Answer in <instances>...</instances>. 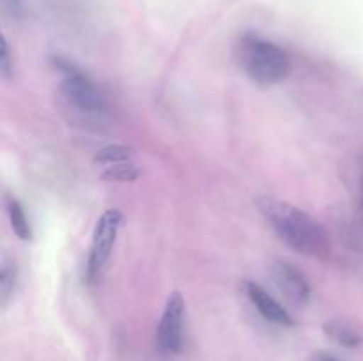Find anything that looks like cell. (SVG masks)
Segmentation results:
<instances>
[{
  "label": "cell",
  "mask_w": 363,
  "mask_h": 361,
  "mask_svg": "<svg viewBox=\"0 0 363 361\" xmlns=\"http://www.w3.org/2000/svg\"><path fill=\"white\" fill-rule=\"evenodd\" d=\"M311 361H342V360H340V357H337L335 354L315 353L314 356H311Z\"/></svg>",
  "instance_id": "obj_15"
},
{
  "label": "cell",
  "mask_w": 363,
  "mask_h": 361,
  "mask_svg": "<svg viewBox=\"0 0 363 361\" xmlns=\"http://www.w3.org/2000/svg\"><path fill=\"white\" fill-rule=\"evenodd\" d=\"M14 74V60L11 55L9 42L6 38H2V46H0V76L4 80H11Z\"/></svg>",
  "instance_id": "obj_13"
},
{
  "label": "cell",
  "mask_w": 363,
  "mask_h": 361,
  "mask_svg": "<svg viewBox=\"0 0 363 361\" xmlns=\"http://www.w3.org/2000/svg\"><path fill=\"white\" fill-rule=\"evenodd\" d=\"M241 290L247 296V299L250 301L252 306L262 315L268 322L277 326H282V328H293L294 319L268 290L262 285H259L254 280H245L241 283Z\"/></svg>",
  "instance_id": "obj_7"
},
{
  "label": "cell",
  "mask_w": 363,
  "mask_h": 361,
  "mask_svg": "<svg viewBox=\"0 0 363 361\" xmlns=\"http://www.w3.org/2000/svg\"><path fill=\"white\" fill-rule=\"evenodd\" d=\"M2 2L4 13L9 14L11 18H20L23 14V6L21 0H0Z\"/></svg>",
  "instance_id": "obj_14"
},
{
  "label": "cell",
  "mask_w": 363,
  "mask_h": 361,
  "mask_svg": "<svg viewBox=\"0 0 363 361\" xmlns=\"http://www.w3.org/2000/svg\"><path fill=\"white\" fill-rule=\"evenodd\" d=\"M325 335L328 336L332 342L339 343L340 347L346 349H358L363 345V335L354 328L353 324L346 321H328L323 326Z\"/></svg>",
  "instance_id": "obj_8"
},
{
  "label": "cell",
  "mask_w": 363,
  "mask_h": 361,
  "mask_svg": "<svg viewBox=\"0 0 363 361\" xmlns=\"http://www.w3.org/2000/svg\"><path fill=\"white\" fill-rule=\"evenodd\" d=\"M269 275H272L273 283L280 290V294L286 299H289L291 303L298 304V306H303V304H307L311 301V283H308L307 276L300 269L294 268L293 264L284 260L275 262L272 265V269H269Z\"/></svg>",
  "instance_id": "obj_6"
},
{
  "label": "cell",
  "mask_w": 363,
  "mask_h": 361,
  "mask_svg": "<svg viewBox=\"0 0 363 361\" xmlns=\"http://www.w3.org/2000/svg\"><path fill=\"white\" fill-rule=\"evenodd\" d=\"M238 59L248 78L261 85L280 84L291 71V59L286 50L254 34L240 39Z\"/></svg>",
  "instance_id": "obj_2"
},
{
  "label": "cell",
  "mask_w": 363,
  "mask_h": 361,
  "mask_svg": "<svg viewBox=\"0 0 363 361\" xmlns=\"http://www.w3.org/2000/svg\"><path fill=\"white\" fill-rule=\"evenodd\" d=\"M362 197H363V180H362Z\"/></svg>",
  "instance_id": "obj_16"
},
{
  "label": "cell",
  "mask_w": 363,
  "mask_h": 361,
  "mask_svg": "<svg viewBox=\"0 0 363 361\" xmlns=\"http://www.w3.org/2000/svg\"><path fill=\"white\" fill-rule=\"evenodd\" d=\"M184 321H186V304H184L183 296L174 290L167 297L165 308H163L158 329H156V342L162 353H181L184 342Z\"/></svg>",
  "instance_id": "obj_5"
},
{
  "label": "cell",
  "mask_w": 363,
  "mask_h": 361,
  "mask_svg": "<svg viewBox=\"0 0 363 361\" xmlns=\"http://www.w3.org/2000/svg\"><path fill=\"white\" fill-rule=\"evenodd\" d=\"M16 264L13 260H7L4 258L2 260V271H0V304L6 306L9 297L13 296V290L16 287Z\"/></svg>",
  "instance_id": "obj_11"
},
{
  "label": "cell",
  "mask_w": 363,
  "mask_h": 361,
  "mask_svg": "<svg viewBox=\"0 0 363 361\" xmlns=\"http://www.w3.org/2000/svg\"><path fill=\"white\" fill-rule=\"evenodd\" d=\"M121 225H123V214L117 209H106L96 222L91 248H89L87 269H85L89 283H94L101 276V271L116 246Z\"/></svg>",
  "instance_id": "obj_4"
},
{
  "label": "cell",
  "mask_w": 363,
  "mask_h": 361,
  "mask_svg": "<svg viewBox=\"0 0 363 361\" xmlns=\"http://www.w3.org/2000/svg\"><path fill=\"white\" fill-rule=\"evenodd\" d=\"M103 179L106 180H121V183H128V180H135L140 177V170L135 165V161L119 163V165L106 166L101 172Z\"/></svg>",
  "instance_id": "obj_12"
},
{
  "label": "cell",
  "mask_w": 363,
  "mask_h": 361,
  "mask_svg": "<svg viewBox=\"0 0 363 361\" xmlns=\"http://www.w3.org/2000/svg\"><path fill=\"white\" fill-rule=\"evenodd\" d=\"M135 151L130 147V145L116 144V145H106V147L99 149L94 156V163L99 165L101 168H106V166L119 165V163L133 161Z\"/></svg>",
  "instance_id": "obj_10"
},
{
  "label": "cell",
  "mask_w": 363,
  "mask_h": 361,
  "mask_svg": "<svg viewBox=\"0 0 363 361\" xmlns=\"http://www.w3.org/2000/svg\"><path fill=\"white\" fill-rule=\"evenodd\" d=\"M6 209H7V216H9L11 229H13V232L16 234V237H20L21 241H30L32 227H30V222H28L23 205L20 204V200L14 197H6Z\"/></svg>",
  "instance_id": "obj_9"
},
{
  "label": "cell",
  "mask_w": 363,
  "mask_h": 361,
  "mask_svg": "<svg viewBox=\"0 0 363 361\" xmlns=\"http://www.w3.org/2000/svg\"><path fill=\"white\" fill-rule=\"evenodd\" d=\"M257 209L282 243L307 257H325L330 250L326 230L296 205L275 197L257 198Z\"/></svg>",
  "instance_id": "obj_1"
},
{
  "label": "cell",
  "mask_w": 363,
  "mask_h": 361,
  "mask_svg": "<svg viewBox=\"0 0 363 361\" xmlns=\"http://www.w3.org/2000/svg\"><path fill=\"white\" fill-rule=\"evenodd\" d=\"M52 64L60 74V92L71 108L87 117H99L105 113V99L87 73L74 66L66 57H52Z\"/></svg>",
  "instance_id": "obj_3"
}]
</instances>
